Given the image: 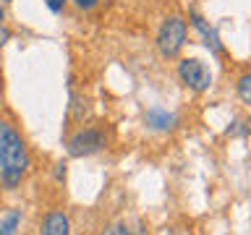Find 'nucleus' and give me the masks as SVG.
Instances as JSON below:
<instances>
[{"label": "nucleus", "mask_w": 251, "mask_h": 235, "mask_svg": "<svg viewBox=\"0 0 251 235\" xmlns=\"http://www.w3.org/2000/svg\"><path fill=\"white\" fill-rule=\"evenodd\" d=\"M29 149L11 123L0 120V183L5 191H16L29 170Z\"/></svg>", "instance_id": "obj_1"}, {"label": "nucleus", "mask_w": 251, "mask_h": 235, "mask_svg": "<svg viewBox=\"0 0 251 235\" xmlns=\"http://www.w3.org/2000/svg\"><path fill=\"white\" fill-rule=\"evenodd\" d=\"M3 19H5V11H3V8H0V24H3Z\"/></svg>", "instance_id": "obj_17"}, {"label": "nucleus", "mask_w": 251, "mask_h": 235, "mask_svg": "<svg viewBox=\"0 0 251 235\" xmlns=\"http://www.w3.org/2000/svg\"><path fill=\"white\" fill-rule=\"evenodd\" d=\"M19 222H21V212L19 209H11L5 214V219L0 222V235H13L16 227H19Z\"/></svg>", "instance_id": "obj_9"}, {"label": "nucleus", "mask_w": 251, "mask_h": 235, "mask_svg": "<svg viewBox=\"0 0 251 235\" xmlns=\"http://www.w3.org/2000/svg\"><path fill=\"white\" fill-rule=\"evenodd\" d=\"M246 133H249V125L243 120H235L230 128H227V136H246Z\"/></svg>", "instance_id": "obj_12"}, {"label": "nucleus", "mask_w": 251, "mask_h": 235, "mask_svg": "<svg viewBox=\"0 0 251 235\" xmlns=\"http://www.w3.org/2000/svg\"><path fill=\"white\" fill-rule=\"evenodd\" d=\"M74 5L78 11H94V8L100 5V0H74Z\"/></svg>", "instance_id": "obj_13"}, {"label": "nucleus", "mask_w": 251, "mask_h": 235, "mask_svg": "<svg viewBox=\"0 0 251 235\" xmlns=\"http://www.w3.org/2000/svg\"><path fill=\"white\" fill-rule=\"evenodd\" d=\"M39 235H71L68 214L66 212H50L39 225Z\"/></svg>", "instance_id": "obj_7"}, {"label": "nucleus", "mask_w": 251, "mask_h": 235, "mask_svg": "<svg viewBox=\"0 0 251 235\" xmlns=\"http://www.w3.org/2000/svg\"><path fill=\"white\" fill-rule=\"evenodd\" d=\"M5 3H11V0H5Z\"/></svg>", "instance_id": "obj_18"}, {"label": "nucleus", "mask_w": 251, "mask_h": 235, "mask_svg": "<svg viewBox=\"0 0 251 235\" xmlns=\"http://www.w3.org/2000/svg\"><path fill=\"white\" fill-rule=\"evenodd\" d=\"M66 3H68V0H45V5L50 8L52 13H60L63 8H66Z\"/></svg>", "instance_id": "obj_14"}, {"label": "nucleus", "mask_w": 251, "mask_h": 235, "mask_svg": "<svg viewBox=\"0 0 251 235\" xmlns=\"http://www.w3.org/2000/svg\"><path fill=\"white\" fill-rule=\"evenodd\" d=\"M55 178H58V180L66 178V164H58V167H55Z\"/></svg>", "instance_id": "obj_16"}, {"label": "nucleus", "mask_w": 251, "mask_h": 235, "mask_svg": "<svg viewBox=\"0 0 251 235\" xmlns=\"http://www.w3.org/2000/svg\"><path fill=\"white\" fill-rule=\"evenodd\" d=\"M105 146H107V136H105V131H100V128H78L74 136L68 139V154L76 157V160L78 157L97 154Z\"/></svg>", "instance_id": "obj_4"}, {"label": "nucleus", "mask_w": 251, "mask_h": 235, "mask_svg": "<svg viewBox=\"0 0 251 235\" xmlns=\"http://www.w3.org/2000/svg\"><path fill=\"white\" fill-rule=\"evenodd\" d=\"M188 37V21L183 16H168L162 21L160 31H157V50L162 58H178V52L183 50Z\"/></svg>", "instance_id": "obj_2"}, {"label": "nucleus", "mask_w": 251, "mask_h": 235, "mask_svg": "<svg viewBox=\"0 0 251 235\" xmlns=\"http://www.w3.org/2000/svg\"><path fill=\"white\" fill-rule=\"evenodd\" d=\"M105 235H133V230L126 222H115V225H110L105 230Z\"/></svg>", "instance_id": "obj_11"}, {"label": "nucleus", "mask_w": 251, "mask_h": 235, "mask_svg": "<svg viewBox=\"0 0 251 235\" xmlns=\"http://www.w3.org/2000/svg\"><path fill=\"white\" fill-rule=\"evenodd\" d=\"M178 78L186 89L201 94V92H207L209 84H212V70L204 66L199 58H183L178 63Z\"/></svg>", "instance_id": "obj_3"}, {"label": "nucleus", "mask_w": 251, "mask_h": 235, "mask_svg": "<svg viewBox=\"0 0 251 235\" xmlns=\"http://www.w3.org/2000/svg\"><path fill=\"white\" fill-rule=\"evenodd\" d=\"M68 115L74 123H84L86 118L92 115V107H89V99L84 97V94H76L71 89V105H68Z\"/></svg>", "instance_id": "obj_8"}, {"label": "nucleus", "mask_w": 251, "mask_h": 235, "mask_svg": "<svg viewBox=\"0 0 251 235\" xmlns=\"http://www.w3.org/2000/svg\"><path fill=\"white\" fill-rule=\"evenodd\" d=\"M8 39H11V29H5L3 24H0V50L5 47V42H8Z\"/></svg>", "instance_id": "obj_15"}, {"label": "nucleus", "mask_w": 251, "mask_h": 235, "mask_svg": "<svg viewBox=\"0 0 251 235\" xmlns=\"http://www.w3.org/2000/svg\"><path fill=\"white\" fill-rule=\"evenodd\" d=\"M144 123L154 131H173L178 125V115L168 113V110H162V107H149L144 113Z\"/></svg>", "instance_id": "obj_6"}, {"label": "nucleus", "mask_w": 251, "mask_h": 235, "mask_svg": "<svg viewBox=\"0 0 251 235\" xmlns=\"http://www.w3.org/2000/svg\"><path fill=\"white\" fill-rule=\"evenodd\" d=\"M235 89H238V97H241L243 105H251V73H249V70H246V73H241Z\"/></svg>", "instance_id": "obj_10"}, {"label": "nucleus", "mask_w": 251, "mask_h": 235, "mask_svg": "<svg viewBox=\"0 0 251 235\" xmlns=\"http://www.w3.org/2000/svg\"><path fill=\"white\" fill-rule=\"evenodd\" d=\"M188 19H191V26L201 34L204 45H207V50H212L215 55H223V52H225V47H223V42H220V34H217V29H215V26H209V24L204 21L196 11L188 13Z\"/></svg>", "instance_id": "obj_5"}]
</instances>
